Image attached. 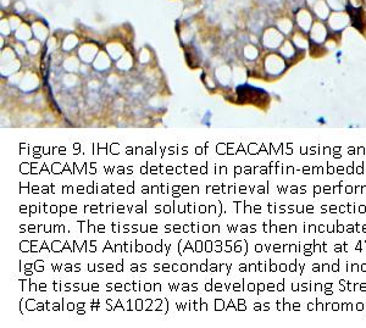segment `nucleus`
<instances>
[{"label":"nucleus","mask_w":366,"mask_h":328,"mask_svg":"<svg viewBox=\"0 0 366 328\" xmlns=\"http://www.w3.org/2000/svg\"><path fill=\"white\" fill-rule=\"evenodd\" d=\"M347 21H348V18H347L345 15H343V13H334L331 17V20H329V23H331V26L334 29H341V28H343L345 26Z\"/></svg>","instance_id":"1"},{"label":"nucleus","mask_w":366,"mask_h":328,"mask_svg":"<svg viewBox=\"0 0 366 328\" xmlns=\"http://www.w3.org/2000/svg\"><path fill=\"white\" fill-rule=\"evenodd\" d=\"M297 20H298V23L300 25L302 28L309 29V27L311 25V17L306 11H300L297 16Z\"/></svg>","instance_id":"2"},{"label":"nucleus","mask_w":366,"mask_h":328,"mask_svg":"<svg viewBox=\"0 0 366 328\" xmlns=\"http://www.w3.org/2000/svg\"><path fill=\"white\" fill-rule=\"evenodd\" d=\"M326 37V31L323 28L322 25H315L313 28V38L315 39L316 42H321Z\"/></svg>","instance_id":"3"},{"label":"nucleus","mask_w":366,"mask_h":328,"mask_svg":"<svg viewBox=\"0 0 366 328\" xmlns=\"http://www.w3.org/2000/svg\"><path fill=\"white\" fill-rule=\"evenodd\" d=\"M315 11L316 13L321 17V18H326L328 15V7L327 5L323 2V1H318L315 6Z\"/></svg>","instance_id":"4"},{"label":"nucleus","mask_w":366,"mask_h":328,"mask_svg":"<svg viewBox=\"0 0 366 328\" xmlns=\"http://www.w3.org/2000/svg\"><path fill=\"white\" fill-rule=\"evenodd\" d=\"M279 28L282 32H288L292 28V23H290L288 20H283L282 22H279Z\"/></svg>","instance_id":"5"},{"label":"nucleus","mask_w":366,"mask_h":328,"mask_svg":"<svg viewBox=\"0 0 366 328\" xmlns=\"http://www.w3.org/2000/svg\"><path fill=\"white\" fill-rule=\"evenodd\" d=\"M295 40H297V44H299V45H302V47H305V45H306V43H303V42H305V40H303L300 37H295Z\"/></svg>","instance_id":"6"}]
</instances>
